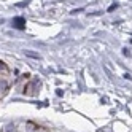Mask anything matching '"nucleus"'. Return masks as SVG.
<instances>
[{"mask_svg": "<svg viewBox=\"0 0 132 132\" xmlns=\"http://www.w3.org/2000/svg\"><path fill=\"white\" fill-rule=\"evenodd\" d=\"M0 69H5V65H3L2 62H0Z\"/></svg>", "mask_w": 132, "mask_h": 132, "instance_id": "7ed1b4c3", "label": "nucleus"}, {"mask_svg": "<svg viewBox=\"0 0 132 132\" xmlns=\"http://www.w3.org/2000/svg\"><path fill=\"white\" fill-rule=\"evenodd\" d=\"M26 56H29V57H35V59H40V56L35 54V53H32V51H26Z\"/></svg>", "mask_w": 132, "mask_h": 132, "instance_id": "f03ea898", "label": "nucleus"}, {"mask_svg": "<svg viewBox=\"0 0 132 132\" xmlns=\"http://www.w3.org/2000/svg\"><path fill=\"white\" fill-rule=\"evenodd\" d=\"M13 26L16 27V29H24V27H26V21L22 19V18H14V19H13Z\"/></svg>", "mask_w": 132, "mask_h": 132, "instance_id": "f257e3e1", "label": "nucleus"}]
</instances>
